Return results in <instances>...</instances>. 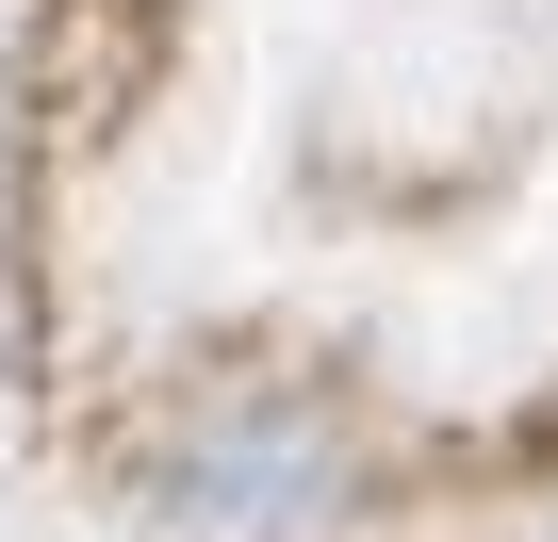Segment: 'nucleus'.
<instances>
[]
</instances>
